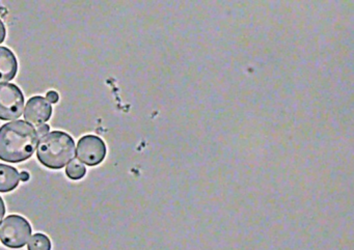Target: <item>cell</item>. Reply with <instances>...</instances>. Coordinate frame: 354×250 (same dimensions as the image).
<instances>
[{
    "mask_svg": "<svg viewBox=\"0 0 354 250\" xmlns=\"http://www.w3.org/2000/svg\"><path fill=\"white\" fill-rule=\"evenodd\" d=\"M37 146L36 129L26 121L12 122L0 128V160L24 162L34 155Z\"/></svg>",
    "mask_w": 354,
    "mask_h": 250,
    "instance_id": "1",
    "label": "cell"
},
{
    "mask_svg": "<svg viewBox=\"0 0 354 250\" xmlns=\"http://www.w3.org/2000/svg\"><path fill=\"white\" fill-rule=\"evenodd\" d=\"M75 155V142L66 132H50L38 142L37 157L47 169H63L73 160Z\"/></svg>",
    "mask_w": 354,
    "mask_h": 250,
    "instance_id": "2",
    "label": "cell"
},
{
    "mask_svg": "<svg viewBox=\"0 0 354 250\" xmlns=\"http://www.w3.org/2000/svg\"><path fill=\"white\" fill-rule=\"evenodd\" d=\"M32 235L30 223L20 215H9L0 225V240L13 249L26 246Z\"/></svg>",
    "mask_w": 354,
    "mask_h": 250,
    "instance_id": "3",
    "label": "cell"
},
{
    "mask_svg": "<svg viewBox=\"0 0 354 250\" xmlns=\"http://www.w3.org/2000/svg\"><path fill=\"white\" fill-rule=\"evenodd\" d=\"M24 96L13 84H0V119L14 121L21 117L24 110Z\"/></svg>",
    "mask_w": 354,
    "mask_h": 250,
    "instance_id": "4",
    "label": "cell"
},
{
    "mask_svg": "<svg viewBox=\"0 0 354 250\" xmlns=\"http://www.w3.org/2000/svg\"><path fill=\"white\" fill-rule=\"evenodd\" d=\"M76 155L80 162L88 166H96L104 160L106 146L98 136L86 135L78 142Z\"/></svg>",
    "mask_w": 354,
    "mask_h": 250,
    "instance_id": "5",
    "label": "cell"
},
{
    "mask_svg": "<svg viewBox=\"0 0 354 250\" xmlns=\"http://www.w3.org/2000/svg\"><path fill=\"white\" fill-rule=\"evenodd\" d=\"M53 107L50 103L41 96L32 97L26 103L24 119L32 125H43L50 119Z\"/></svg>",
    "mask_w": 354,
    "mask_h": 250,
    "instance_id": "6",
    "label": "cell"
},
{
    "mask_svg": "<svg viewBox=\"0 0 354 250\" xmlns=\"http://www.w3.org/2000/svg\"><path fill=\"white\" fill-rule=\"evenodd\" d=\"M18 61L11 49L0 47V84L11 81L17 75Z\"/></svg>",
    "mask_w": 354,
    "mask_h": 250,
    "instance_id": "7",
    "label": "cell"
},
{
    "mask_svg": "<svg viewBox=\"0 0 354 250\" xmlns=\"http://www.w3.org/2000/svg\"><path fill=\"white\" fill-rule=\"evenodd\" d=\"M20 183V173L15 167L0 164V192L13 191Z\"/></svg>",
    "mask_w": 354,
    "mask_h": 250,
    "instance_id": "8",
    "label": "cell"
},
{
    "mask_svg": "<svg viewBox=\"0 0 354 250\" xmlns=\"http://www.w3.org/2000/svg\"><path fill=\"white\" fill-rule=\"evenodd\" d=\"M51 241L44 233H35L28 242V250H51Z\"/></svg>",
    "mask_w": 354,
    "mask_h": 250,
    "instance_id": "9",
    "label": "cell"
},
{
    "mask_svg": "<svg viewBox=\"0 0 354 250\" xmlns=\"http://www.w3.org/2000/svg\"><path fill=\"white\" fill-rule=\"evenodd\" d=\"M86 169L80 160H72L66 169V175L71 180H80L86 175Z\"/></svg>",
    "mask_w": 354,
    "mask_h": 250,
    "instance_id": "10",
    "label": "cell"
},
{
    "mask_svg": "<svg viewBox=\"0 0 354 250\" xmlns=\"http://www.w3.org/2000/svg\"><path fill=\"white\" fill-rule=\"evenodd\" d=\"M49 130H50V127H49V126L47 125V124H43V125L39 126V127L37 128L36 130L38 138H43L45 135H47V134L49 133Z\"/></svg>",
    "mask_w": 354,
    "mask_h": 250,
    "instance_id": "11",
    "label": "cell"
},
{
    "mask_svg": "<svg viewBox=\"0 0 354 250\" xmlns=\"http://www.w3.org/2000/svg\"><path fill=\"white\" fill-rule=\"evenodd\" d=\"M46 100L48 101L50 104H55V103L59 102V94H57V92H55V90H50V92L47 93Z\"/></svg>",
    "mask_w": 354,
    "mask_h": 250,
    "instance_id": "12",
    "label": "cell"
},
{
    "mask_svg": "<svg viewBox=\"0 0 354 250\" xmlns=\"http://www.w3.org/2000/svg\"><path fill=\"white\" fill-rule=\"evenodd\" d=\"M6 34H7V32H6L5 24H3V22L0 19V44L5 41Z\"/></svg>",
    "mask_w": 354,
    "mask_h": 250,
    "instance_id": "13",
    "label": "cell"
},
{
    "mask_svg": "<svg viewBox=\"0 0 354 250\" xmlns=\"http://www.w3.org/2000/svg\"><path fill=\"white\" fill-rule=\"evenodd\" d=\"M6 214V206L5 202H3V198L0 196V222L3 220V217H5Z\"/></svg>",
    "mask_w": 354,
    "mask_h": 250,
    "instance_id": "14",
    "label": "cell"
},
{
    "mask_svg": "<svg viewBox=\"0 0 354 250\" xmlns=\"http://www.w3.org/2000/svg\"><path fill=\"white\" fill-rule=\"evenodd\" d=\"M30 180V173H28V171H22L21 173H20V181L26 182Z\"/></svg>",
    "mask_w": 354,
    "mask_h": 250,
    "instance_id": "15",
    "label": "cell"
}]
</instances>
